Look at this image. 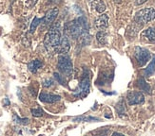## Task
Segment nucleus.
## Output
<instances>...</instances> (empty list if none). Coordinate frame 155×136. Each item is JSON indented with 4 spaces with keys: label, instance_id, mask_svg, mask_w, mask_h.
I'll return each instance as SVG.
<instances>
[{
    "label": "nucleus",
    "instance_id": "1",
    "mask_svg": "<svg viewBox=\"0 0 155 136\" xmlns=\"http://www.w3.org/2000/svg\"><path fill=\"white\" fill-rule=\"evenodd\" d=\"M87 21L83 17H80L76 20H73V21L69 22L66 25L67 32L74 39H78L81 33L84 31H87Z\"/></svg>",
    "mask_w": 155,
    "mask_h": 136
},
{
    "label": "nucleus",
    "instance_id": "2",
    "mask_svg": "<svg viewBox=\"0 0 155 136\" xmlns=\"http://www.w3.org/2000/svg\"><path fill=\"white\" fill-rule=\"evenodd\" d=\"M60 42H61V33H60L58 28L53 26L45 35L44 44L47 47L55 48L56 46L60 45Z\"/></svg>",
    "mask_w": 155,
    "mask_h": 136
},
{
    "label": "nucleus",
    "instance_id": "3",
    "mask_svg": "<svg viewBox=\"0 0 155 136\" xmlns=\"http://www.w3.org/2000/svg\"><path fill=\"white\" fill-rule=\"evenodd\" d=\"M155 19V10L153 8H147L140 10L135 14V22L140 25H145Z\"/></svg>",
    "mask_w": 155,
    "mask_h": 136
},
{
    "label": "nucleus",
    "instance_id": "4",
    "mask_svg": "<svg viewBox=\"0 0 155 136\" xmlns=\"http://www.w3.org/2000/svg\"><path fill=\"white\" fill-rule=\"evenodd\" d=\"M57 67H58L59 71L62 74L66 75V76L71 75L72 70H73L71 60L68 56H66V55H60L59 56Z\"/></svg>",
    "mask_w": 155,
    "mask_h": 136
},
{
    "label": "nucleus",
    "instance_id": "5",
    "mask_svg": "<svg viewBox=\"0 0 155 136\" xmlns=\"http://www.w3.org/2000/svg\"><path fill=\"white\" fill-rule=\"evenodd\" d=\"M134 57H135L139 66H144L150 60V53L147 49L137 46L135 47V50H134Z\"/></svg>",
    "mask_w": 155,
    "mask_h": 136
},
{
    "label": "nucleus",
    "instance_id": "6",
    "mask_svg": "<svg viewBox=\"0 0 155 136\" xmlns=\"http://www.w3.org/2000/svg\"><path fill=\"white\" fill-rule=\"evenodd\" d=\"M127 103L130 105H137V104L143 103L145 101V97L141 92L132 91L127 94Z\"/></svg>",
    "mask_w": 155,
    "mask_h": 136
},
{
    "label": "nucleus",
    "instance_id": "7",
    "mask_svg": "<svg viewBox=\"0 0 155 136\" xmlns=\"http://www.w3.org/2000/svg\"><path fill=\"white\" fill-rule=\"evenodd\" d=\"M90 92V79L87 76L83 78V79L81 80L80 85H79V94H76V97H87V94Z\"/></svg>",
    "mask_w": 155,
    "mask_h": 136
},
{
    "label": "nucleus",
    "instance_id": "8",
    "mask_svg": "<svg viewBox=\"0 0 155 136\" xmlns=\"http://www.w3.org/2000/svg\"><path fill=\"white\" fill-rule=\"evenodd\" d=\"M58 12H59V11H58L57 8L51 9L50 11H47L45 16H44V18L42 19V21L44 22V24L45 25H50V24H51L55 20V18L57 17Z\"/></svg>",
    "mask_w": 155,
    "mask_h": 136
},
{
    "label": "nucleus",
    "instance_id": "9",
    "mask_svg": "<svg viewBox=\"0 0 155 136\" xmlns=\"http://www.w3.org/2000/svg\"><path fill=\"white\" fill-rule=\"evenodd\" d=\"M70 50V42L67 36H64L61 39V42L58 46L55 47V52L60 54H65Z\"/></svg>",
    "mask_w": 155,
    "mask_h": 136
},
{
    "label": "nucleus",
    "instance_id": "10",
    "mask_svg": "<svg viewBox=\"0 0 155 136\" xmlns=\"http://www.w3.org/2000/svg\"><path fill=\"white\" fill-rule=\"evenodd\" d=\"M95 26H96V28L99 29L100 30L106 29L107 26H109V16H107V14L100 15L95 20Z\"/></svg>",
    "mask_w": 155,
    "mask_h": 136
},
{
    "label": "nucleus",
    "instance_id": "11",
    "mask_svg": "<svg viewBox=\"0 0 155 136\" xmlns=\"http://www.w3.org/2000/svg\"><path fill=\"white\" fill-rule=\"evenodd\" d=\"M59 96H56V94H40L39 96V99L40 101L45 102V103H55V102L60 100Z\"/></svg>",
    "mask_w": 155,
    "mask_h": 136
},
{
    "label": "nucleus",
    "instance_id": "12",
    "mask_svg": "<svg viewBox=\"0 0 155 136\" xmlns=\"http://www.w3.org/2000/svg\"><path fill=\"white\" fill-rule=\"evenodd\" d=\"M141 37L144 38L146 41L152 44H155V29L154 28H149L145 31L142 32Z\"/></svg>",
    "mask_w": 155,
    "mask_h": 136
},
{
    "label": "nucleus",
    "instance_id": "13",
    "mask_svg": "<svg viewBox=\"0 0 155 136\" xmlns=\"http://www.w3.org/2000/svg\"><path fill=\"white\" fill-rule=\"evenodd\" d=\"M78 40H79V45L82 46H85V45H90L91 41V36L87 31H84L80 34V36L78 37Z\"/></svg>",
    "mask_w": 155,
    "mask_h": 136
},
{
    "label": "nucleus",
    "instance_id": "14",
    "mask_svg": "<svg viewBox=\"0 0 155 136\" xmlns=\"http://www.w3.org/2000/svg\"><path fill=\"white\" fill-rule=\"evenodd\" d=\"M92 7L94 8V10L99 13L104 12L107 9L106 4L102 1V0H94L92 2Z\"/></svg>",
    "mask_w": 155,
    "mask_h": 136
},
{
    "label": "nucleus",
    "instance_id": "15",
    "mask_svg": "<svg viewBox=\"0 0 155 136\" xmlns=\"http://www.w3.org/2000/svg\"><path fill=\"white\" fill-rule=\"evenodd\" d=\"M42 66V63L40 62L39 60H31V63H29L28 64V68H29V70L31 72V73H36L37 70L39 69L40 67Z\"/></svg>",
    "mask_w": 155,
    "mask_h": 136
},
{
    "label": "nucleus",
    "instance_id": "16",
    "mask_svg": "<svg viewBox=\"0 0 155 136\" xmlns=\"http://www.w3.org/2000/svg\"><path fill=\"white\" fill-rule=\"evenodd\" d=\"M137 84H138V87L142 91H145L147 93H150V86L149 85V83H147V81L143 78H140L138 79Z\"/></svg>",
    "mask_w": 155,
    "mask_h": 136
},
{
    "label": "nucleus",
    "instance_id": "17",
    "mask_svg": "<svg viewBox=\"0 0 155 136\" xmlns=\"http://www.w3.org/2000/svg\"><path fill=\"white\" fill-rule=\"evenodd\" d=\"M155 73V56L153 57L152 60L150 62V63L147 65V67L145 70V75L147 77H150Z\"/></svg>",
    "mask_w": 155,
    "mask_h": 136
},
{
    "label": "nucleus",
    "instance_id": "18",
    "mask_svg": "<svg viewBox=\"0 0 155 136\" xmlns=\"http://www.w3.org/2000/svg\"><path fill=\"white\" fill-rule=\"evenodd\" d=\"M96 39L101 45H105L107 43V33L103 30H100L96 34Z\"/></svg>",
    "mask_w": 155,
    "mask_h": 136
},
{
    "label": "nucleus",
    "instance_id": "19",
    "mask_svg": "<svg viewBox=\"0 0 155 136\" xmlns=\"http://www.w3.org/2000/svg\"><path fill=\"white\" fill-rule=\"evenodd\" d=\"M116 110H117V113L120 116H122L123 114H126V106H125V103L123 100H121L116 105Z\"/></svg>",
    "mask_w": 155,
    "mask_h": 136
},
{
    "label": "nucleus",
    "instance_id": "20",
    "mask_svg": "<svg viewBox=\"0 0 155 136\" xmlns=\"http://www.w3.org/2000/svg\"><path fill=\"white\" fill-rule=\"evenodd\" d=\"M13 121L20 125H27L30 122L29 118H20L17 116V114H13Z\"/></svg>",
    "mask_w": 155,
    "mask_h": 136
},
{
    "label": "nucleus",
    "instance_id": "21",
    "mask_svg": "<svg viewBox=\"0 0 155 136\" xmlns=\"http://www.w3.org/2000/svg\"><path fill=\"white\" fill-rule=\"evenodd\" d=\"M99 118H95V117H91V116H78L73 118V121L75 122H80V121H86V122H89V121H99Z\"/></svg>",
    "mask_w": 155,
    "mask_h": 136
},
{
    "label": "nucleus",
    "instance_id": "22",
    "mask_svg": "<svg viewBox=\"0 0 155 136\" xmlns=\"http://www.w3.org/2000/svg\"><path fill=\"white\" fill-rule=\"evenodd\" d=\"M41 21H42V19H39V18H35V19H33V21H32V23L31 25V29H30L31 33H33V32L35 31L37 26L40 24V22H41Z\"/></svg>",
    "mask_w": 155,
    "mask_h": 136
},
{
    "label": "nucleus",
    "instance_id": "23",
    "mask_svg": "<svg viewBox=\"0 0 155 136\" xmlns=\"http://www.w3.org/2000/svg\"><path fill=\"white\" fill-rule=\"evenodd\" d=\"M31 113L33 116H36V117H40V116H42L44 112L42 109H40V108H37V109H31Z\"/></svg>",
    "mask_w": 155,
    "mask_h": 136
},
{
    "label": "nucleus",
    "instance_id": "24",
    "mask_svg": "<svg viewBox=\"0 0 155 136\" xmlns=\"http://www.w3.org/2000/svg\"><path fill=\"white\" fill-rule=\"evenodd\" d=\"M37 2V0H26V2H25V6L27 7V8H32L33 6H35Z\"/></svg>",
    "mask_w": 155,
    "mask_h": 136
},
{
    "label": "nucleus",
    "instance_id": "25",
    "mask_svg": "<svg viewBox=\"0 0 155 136\" xmlns=\"http://www.w3.org/2000/svg\"><path fill=\"white\" fill-rule=\"evenodd\" d=\"M52 84H53V81L51 79H47V80H45L44 82H43V86H45V87H50Z\"/></svg>",
    "mask_w": 155,
    "mask_h": 136
},
{
    "label": "nucleus",
    "instance_id": "26",
    "mask_svg": "<svg viewBox=\"0 0 155 136\" xmlns=\"http://www.w3.org/2000/svg\"><path fill=\"white\" fill-rule=\"evenodd\" d=\"M54 77H55V79L59 81L60 83L61 84H64V80L61 79V77H60V75L59 74H57V73H54Z\"/></svg>",
    "mask_w": 155,
    "mask_h": 136
},
{
    "label": "nucleus",
    "instance_id": "27",
    "mask_svg": "<svg viewBox=\"0 0 155 136\" xmlns=\"http://www.w3.org/2000/svg\"><path fill=\"white\" fill-rule=\"evenodd\" d=\"M147 1V0H136V5H142Z\"/></svg>",
    "mask_w": 155,
    "mask_h": 136
},
{
    "label": "nucleus",
    "instance_id": "28",
    "mask_svg": "<svg viewBox=\"0 0 155 136\" xmlns=\"http://www.w3.org/2000/svg\"><path fill=\"white\" fill-rule=\"evenodd\" d=\"M113 135H122V134H121V133H118V132H114Z\"/></svg>",
    "mask_w": 155,
    "mask_h": 136
},
{
    "label": "nucleus",
    "instance_id": "29",
    "mask_svg": "<svg viewBox=\"0 0 155 136\" xmlns=\"http://www.w3.org/2000/svg\"><path fill=\"white\" fill-rule=\"evenodd\" d=\"M90 1H92V0H90Z\"/></svg>",
    "mask_w": 155,
    "mask_h": 136
}]
</instances>
